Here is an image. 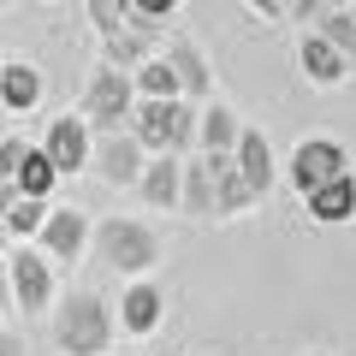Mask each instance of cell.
Here are the masks:
<instances>
[{"label": "cell", "mask_w": 356, "mask_h": 356, "mask_svg": "<svg viewBox=\"0 0 356 356\" xmlns=\"http://www.w3.org/2000/svg\"><path fill=\"white\" fill-rule=\"evenodd\" d=\"M113 309L102 303L95 291H72L60 309H54V344L65 356H107L113 344Z\"/></svg>", "instance_id": "cell-1"}, {"label": "cell", "mask_w": 356, "mask_h": 356, "mask_svg": "<svg viewBox=\"0 0 356 356\" xmlns=\"http://www.w3.org/2000/svg\"><path fill=\"white\" fill-rule=\"evenodd\" d=\"M196 113L202 107L172 95V102H137L131 107V137L143 143V154H184L196 143Z\"/></svg>", "instance_id": "cell-2"}, {"label": "cell", "mask_w": 356, "mask_h": 356, "mask_svg": "<svg viewBox=\"0 0 356 356\" xmlns=\"http://www.w3.org/2000/svg\"><path fill=\"white\" fill-rule=\"evenodd\" d=\"M95 255H102L113 273H131V280H143L154 261H161V232L149 226V220H131V214H113L95 226Z\"/></svg>", "instance_id": "cell-3"}, {"label": "cell", "mask_w": 356, "mask_h": 356, "mask_svg": "<svg viewBox=\"0 0 356 356\" xmlns=\"http://www.w3.org/2000/svg\"><path fill=\"white\" fill-rule=\"evenodd\" d=\"M131 107H137V83H131V72L102 65V72L89 77V89H83V107H77V119H83L89 131H119V125L131 119Z\"/></svg>", "instance_id": "cell-4"}, {"label": "cell", "mask_w": 356, "mask_h": 356, "mask_svg": "<svg viewBox=\"0 0 356 356\" xmlns=\"http://www.w3.org/2000/svg\"><path fill=\"white\" fill-rule=\"evenodd\" d=\"M344 172H350V154H344V143H332V137H309V143H297L291 161H285V178H291V191H297V196L321 191V184H332V178H344Z\"/></svg>", "instance_id": "cell-5"}, {"label": "cell", "mask_w": 356, "mask_h": 356, "mask_svg": "<svg viewBox=\"0 0 356 356\" xmlns=\"http://www.w3.org/2000/svg\"><path fill=\"white\" fill-rule=\"evenodd\" d=\"M89 166L113 184V191H137L143 166H149V154H143V143L131 137V131H102L95 137V149H89Z\"/></svg>", "instance_id": "cell-6"}, {"label": "cell", "mask_w": 356, "mask_h": 356, "mask_svg": "<svg viewBox=\"0 0 356 356\" xmlns=\"http://www.w3.org/2000/svg\"><path fill=\"white\" fill-rule=\"evenodd\" d=\"M89 149H95V131H89L77 113H60V119L48 125V137H42V154L54 161V172H60V178L83 172V166H89Z\"/></svg>", "instance_id": "cell-7"}, {"label": "cell", "mask_w": 356, "mask_h": 356, "mask_svg": "<svg viewBox=\"0 0 356 356\" xmlns=\"http://www.w3.org/2000/svg\"><path fill=\"white\" fill-rule=\"evenodd\" d=\"M6 285H13V303L24 309V315H42L48 309V297H54V273H48V255L42 250H18L13 255V267H6Z\"/></svg>", "instance_id": "cell-8"}, {"label": "cell", "mask_w": 356, "mask_h": 356, "mask_svg": "<svg viewBox=\"0 0 356 356\" xmlns=\"http://www.w3.org/2000/svg\"><path fill=\"white\" fill-rule=\"evenodd\" d=\"M102 54H107V65H119V72H137L149 54H161V24L131 13L119 30H107V36H102Z\"/></svg>", "instance_id": "cell-9"}, {"label": "cell", "mask_w": 356, "mask_h": 356, "mask_svg": "<svg viewBox=\"0 0 356 356\" xmlns=\"http://www.w3.org/2000/svg\"><path fill=\"white\" fill-rule=\"evenodd\" d=\"M36 243H42V255H48V261H77V255H83V243H89V214H83V208H48Z\"/></svg>", "instance_id": "cell-10"}, {"label": "cell", "mask_w": 356, "mask_h": 356, "mask_svg": "<svg viewBox=\"0 0 356 356\" xmlns=\"http://www.w3.org/2000/svg\"><path fill=\"white\" fill-rule=\"evenodd\" d=\"M161 315H166V291L154 280H131L125 291H119V321L113 327L131 332V339H149V332L161 327Z\"/></svg>", "instance_id": "cell-11"}, {"label": "cell", "mask_w": 356, "mask_h": 356, "mask_svg": "<svg viewBox=\"0 0 356 356\" xmlns=\"http://www.w3.org/2000/svg\"><path fill=\"white\" fill-rule=\"evenodd\" d=\"M297 65H303V77H309L315 89H339L344 77H350V60H344L321 30H309V36L297 42Z\"/></svg>", "instance_id": "cell-12"}, {"label": "cell", "mask_w": 356, "mask_h": 356, "mask_svg": "<svg viewBox=\"0 0 356 356\" xmlns=\"http://www.w3.org/2000/svg\"><path fill=\"white\" fill-rule=\"evenodd\" d=\"M202 166H208V184H214V214H220V220L243 214V208L255 202V191L243 184V172H238L232 154H202Z\"/></svg>", "instance_id": "cell-13"}, {"label": "cell", "mask_w": 356, "mask_h": 356, "mask_svg": "<svg viewBox=\"0 0 356 356\" xmlns=\"http://www.w3.org/2000/svg\"><path fill=\"white\" fill-rule=\"evenodd\" d=\"M161 54L172 60V72H178V95H184V102H208V89H214V72H208L202 48H196L191 36H172Z\"/></svg>", "instance_id": "cell-14"}, {"label": "cell", "mask_w": 356, "mask_h": 356, "mask_svg": "<svg viewBox=\"0 0 356 356\" xmlns=\"http://www.w3.org/2000/svg\"><path fill=\"white\" fill-rule=\"evenodd\" d=\"M232 161H238L243 184H250L255 196H267L273 184H280V166H273V149H267V137H261L255 125H243V137H238V149H232Z\"/></svg>", "instance_id": "cell-15"}, {"label": "cell", "mask_w": 356, "mask_h": 356, "mask_svg": "<svg viewBox=\"0 0 356 356\" xmlns=\"http://www.w3.org/2000/svg\"><path fill=\"white\" fill-rule=\"evenodd\" d=\"M42 65H30V60H6L0 65V107L6 113H36L42 107Z\"/></svg>", "instance_id": "cell-16"}, {"label": "cell", "mask_w": 356, "mask_h": 356, "mask_svg": "<svg viewBox=\"0 0 356 356\" xmlns=\"http://www.w3.org/2000/svg\"><path fill=\"white\" fill-rule=\"evenodd\" d=\"M178 184H184V154H149L137 178V196L149 208H178Z\"/></svg>", "instance_id": "cell-17"}, {"label": "cell", "mask_w": 356, "mask_h": 356, "mask_svg": "<svg viewBox=\"0 0 356 356\" xmlns=\"http://www.w3.org/2000/svg\"><path fill=\"white\" fill-rule=\"evenodd\" d=\"M303 202H309V220H321V226L356 220V172H344V178H332V184H321V191H309Z\"/></svg>", "instance_id": "cell-18"}, {"label": "cell", "mask_w": 356, "mask_h": 356, "mask_svg": "<svg viewBox=\"0 0 356 356\" xmlns=\"http://www.w3.org/2000/svg\"><path fill=\"white\" fill-rule=\"evenodd\" d=\"M243 137V119L232 113L226 102H208L202 113H196V143H202V154H232Z\"/></svg>", "instance_id": "cell-19"}, {"label": "cell", "mask_w": 356, "mask_h": 356, "mask_svg": "<svg viewBox=\"0 0 356 356\" xmlns=\"http://www.w3.org/2000/svg\"><path fill=\"white\" fill-rule=\"evenodd\" d=\"M13 184H18V196H36V202H48V196H54L60 172H54V161L42 154V143H30V149H24V161H18Z\"/></svg>", "instance_id": "cell-20"}, {"label": "cell", "mask_w": 356, "mask_h": 356, "mask_svg": "<svg viewBox=\"0 0 356 356\" xmlns=\"http://www.w3.org/2000/svg\"><path fill=\"white\" fill-rule=\"evenodd\" d=\"M131 83H137V102H172L178 95V72L166 54H149V60L131 72Z\"/></svg>", "instance_id": "cell-21"}, {"label": "cell", "mask_w": 356, "mask_h": 356, "mask_svg": "<svg viewBox=\"0 0 356 356\" xmlns=\"http://www.w3.org/2000/svg\"><path fill=\"white\" fill-rule=\"evenodd\" d=\"M309 24H315L321 36H327L332 48H339L344 60L356 65V6H321V13L309 18Z\"/></svg>", "instance_id": "cell-22"}, {"label": "cell", "mask_w": 356, "mask_h": 356, "mask_svg": "<svg viewBox=\"0 0 356 356\" xmlns=\"http://www.w3.org/2000/svg\"><path fill=\"white\" fill-rule=\"evenodd\" d=\"M42 220H48V202H36V196H18L6 214H0V226H6V238H18V243H30L42 232Z\"/></svg>", "instance_id": "cell-23"}, {"label": "cell", "mask_w": 356, "mask_h": 356, "mask_svg": "<svg viewBox=\"0 0 356 356\" xmlns=\"http://www.w3.org/2000/svg\"><path fill=\"white\" fill-rule=\"evenodd\" d=\"M178 208H191V214H214V184H208V166H202V161H184Z\"/></svg>", "instance_id": "cell-24"}, {"label": "cell", "mask_w": 356, "mask_h": 356, "mask_svg": "<svg viewBox=\"0 0 356 356\" xmlns=\"http://www.w3.org/2000/svg\"><path fill=\"white\" fill-rule=\"evenodd\" d=\"M125 18H131V0H89V24L102 30V36H107V30H119Z\"/></svg>", "instance_id": "cell-25"}, {"label": "cell", "mask_w": 356, "mask_h": 356, "mask_svg": "<svg viewBox=\"0 0 356 356\" xmlns=\"http://www.w3.org/2000/svg\"><path fill=\"white\" fill-rule=\"evenodd\" d=\"M24 149H30L24 137H0V178H13V172H18V161H24Z\"/></svg>", "instance_id": "cell-26"}, {"label": "cell", "mask_w": 356, "mask_h": 356, "mask_svg": "<svg viewBox=\"0 0 356 356\" xmlns=\"http://www.w3.org/2000/svg\"><path fill=\"white\" fill-rule=\"evenodd\" d=\"M131 13H137V18H154V24H161V18H172V13H178V0H131Z\"/></svg>", "instance_id": "cell-27"}, {"label": "cell", "mask_w": 356, "mask_h": 356, "mask_svg": "<svg viewBox=\"0 0 356 356\" xmlns=\"http://www.w3.org/2000/svg\"><path fill=\"white\" fill-rule=\"evenodd\" d=\"M243 6H250L261 24H285V0H243Z\"/></svg>", "instance_id": "cell-28"}, {"label": "cell", "mask_w": 356, "mask_h": 356, "mask_svg": "<svg viewBox=\"0 0 356 356\" xmlns=\"http://www.w3.org/2000/svg\"><path fill=\"white\" fill-rule=\"evenodd\" d=\"M0 356H24V339L18 332H0Z\"/></svg>", "instance_id": "cell-29"}, {"label": "cell", "mask_w": 356, "mask_h": 356, "mask_svg": "<svg viewBox=\"0 0 356 356\" xmlns=\"http://www.w3.org/2000/svg\"><path fill=\"white\" fill-rule=\"evenodd\" d=\"M13 309V285H6V267H0V315Z\"/></svg>", "instance_id": "cell-30"}, {"label": "cell", "mask_w": 356, "mask_h": 356, "mask_svg": "<svg viewBox=\"0 0 356 356\" xmlns=\"http://www.w3.org/2000/svg\"><path fill=\"white\" fill-rule=\"evenodd\" d=\"M327 6H356V0H327Z\"/></svg>", "instance_id": "cell-31"}, {"label": "cell", "mask_w": 356, "mask_h": 356, "mask_svg": "<svg viewBox=\"0 0 356 356\" xmlns=\"http://www.w3.org/2000/svg\"><path fill=\"white\" fill-rule=\"evenodd\" d=\"M0 250H6V226H0Z\"/></svg>", "instance_id": "cell-32"}, {"label": "cell", "mask_w": 356, "mask_h": 356, "mask_svg": "<svg viewBox=\"0 0 356 356\" xmlns=\"http://www.w3.org/2000/svg\"><path fill=\"white\" fill-rule=\"evenodd\" d=\"M309 356H332V350H309Z\"/></svg>", "instance_id": "cell-33"}, {"label": "cell", "mask_w": 356, "mask_h": 356, "mask_svg": "<svg viewBox=\"0 0 356 356\" xmlns=\"http://www.w3.org/2000/svg\"><path fill=\"white\" fill-rule=\"evenodd\" d=\"M0 6H13V0H0Z\"/></svg>", "instance_id": "cell-34"}, {"label": "cell", "mask_w": 356, "mask_h": 356, "mask_svg": "<svg viewBox=\"0 0 356 356\" xmlns=\"http://www.w3.org/2000/svg\"><path fill=\"white\" fill-rule=\"evenodd\" d=\"M0 137H6V125H0Z\"/></svg>", "instance_id": "cell-35"}]
</instances>
